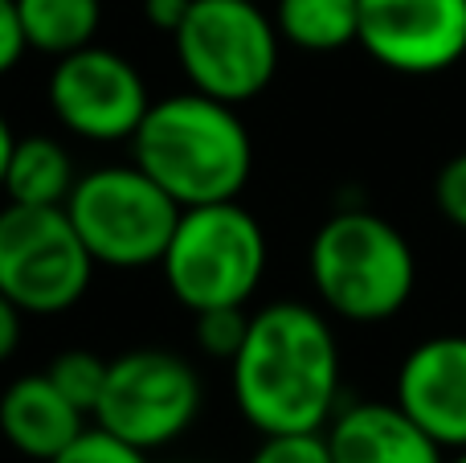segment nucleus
Segmentation results:
<instances>
[{"label":"nucleus","instance_id":"f257e3e1","mask_svg":"<svg viewBox=\"0 0 466 463\" xmlns=\"http://www.w3.org/2000/svg\"><path fill=\"white\" fill-rule=\"evenodd\" d=\"M229 382L258 435L323 431L339 410V341L311 304L274 300L249 312Z\"/></svg>","mask_w":466,"mask_h":463},{"label":"nucleus","instance_id":"f03ea898","mask_svg":"<svg viewBox=\"0 0 466 463\" xmlns=\"http://www.w3.org/2000/svg\"><path fill=\"white\" fill-rule=\"evenodd\" d=\"M131 160L188 210L238 201L254 172V144L233 103L185 90L147 107L131 136Z\"/></svg>","mask_w":466,"mask_h":463},{"label":"nucleus","instance_id":"7ed1b4c3","mask_svg":"<svg viewBox=\"0 0 466 463\" xmlns=\"http://www.w3.org/2000/svg\"><path fill=\"white\" fill-rule=\"evenodd\" d=\"M307 271L323 308L352 324L397 316L418 283L410 238L372 210L331 213L311 238Z\"/></svg>","mask_w":466,"mask_h":463},{"label":"nucleus","instance_id":"20e7f679","mask_svg":"<svg viewBox=\"0 0 466 463\" xmlns=\"http://www.w3.org/2000/svg\"><path fill=\"white\" fill-rule=\"evenodd\" d=\"M172 300L188 312L246 308L266 275V234L238 201L188 205L160 259Z\"/></svg>","mask_w":466,"mask_h":463},{"label":"nucleus","instance_id":"39448f33","mask_svg":"<svg viewBox=\"0 0 466 463\" xmlns=\"http://www.w3.org/2000/svg\"><path fill=\"white\" fill-rule=\"evenodd\" d=\"M66 213L90 259L111 271L156 267L180 221V205L136 160L78 177L66 197Z\"/></svg>","mask_w":466,"mask_h":463},{"label":"nucleus","instance_id":"423d86ee","mask_svg":"<svg viewBox=\"0 0 466 463\" xmlns=\"http://www.w3.org/2000/svg\"><path fill=\"white\" fill-rule=\"evenodd\" d=\"M172 46L188 87L238 107L270 87L282 37L258 0H193Z\"/></svg>","mask_w":466,"mask_h":463},{"label":"nucleus","instance_id":"0eeeda50","mask_svg":"<svg viewBox=\"0 0 466 463\" xmlns=\"http://www.w3.org/2000/svg\"><path fill=\"white\" fill-rule=\"evenodd\" d=\"M95 267L66 205L0 210V292L25 316L70 312L86 295Z\"/></svg>","mask_w":466,"mask_h":463},{"label":"nucleus","instance_id":"6e6552de","mask_svg":"<svg viewBox=\"0 0 466 463\" xmlns=\"http://www.w3.org/2000/svg\"><path fill=\"white\" fill-rule=\"evenodd\" d=\"M201 415V377L180 353L131 349L106 361V386L95 406V427L139 451L177 443Z\"/></svg>","mask_w":466,"mask_h":463},{"label":"nucleus","instance_id":"1a4fd4ad","mask_svg":"<svg viewBox=\"0 0 466 463\" xmlns=\"http://www.w3.org/2000/svg\"><path fill=\"white\" fill-rule=\"evenodd\" d=\"M46 98L57 123L90 144H119V139L131 144L152 107L139 66L106 46H82L57 57L46 82Z\"/></svg>","mask_w":466,"mask_h":463},{"label":"nucleus","instance_id":"9d476101","mask_svg":"<svg viewBox=\"0 0 466 463\" xmlns=\"http://www.w3.org/2000/svg\"><path fill=\"white\" fill-rule=\"evenodd\" d=\"M364 54L397 74H442L466 57V0H360Z\"/></svg>","mask_w":466,"mask_h":463},{"label":"nucleus","instance_id":"9b49d317","mask_svg":"<svg viewBox=\"0 0 466 463\" xmlns=\"http://www.w3.org/2000/svg\"><path fill=\"white\" fill-rule=\"evenodd\" d=\"M393 402L446 451L466 448V336L442 333L413 345L397 369Z\"/></svg>","mask_w":466,"mask_h":463},{"label":"nucleus","instance_id":"f8f14e48","mask_svg":"<svg viewBox=\"0 0 466 463\" xmlns=\"http://www.w3.org/2000/svg\"><path fill=\"white\" fill-rule=\"evenodd\" d=\"M331 463H446L434 443L397 402H352L323 427Z\"/></svg>","mask_w":466,"mask_h":463},{"label":"nucleus","instance_id":"ddd939ff","mask_svg":"<svg viewBox=\"0 0 466 463\" xmlns=\"http://www.w3.org/2000/svg\"><path fill=\"white\" fill-rule=\"evenodd\" d=\"M82 431H86V415L46 374H25L0 394V435L25 459L49 463Z\"/></svg>","mask_w":466,"mask_h":463},{"label":"nucleus","instance_id":"4468645a","mask_svg":"<svg viewBox=\"0 0 466 463\" xmlns=\"http://www.w3.org/2000/svg\"><path fill=\"white\" fill-rule=\"evenodd\" d=\"M74 160L54 136H16L0 193L8 205H66L74 189Z\"/></svg>","mask_w":466,"mask_h":463},{"label":"nucleus","instance_id":"2eb2a0df","mask_svg":"<svg viewBox=\"0 0 466 463\" xmlns=\"http://www.w3.org/2000/svg\"><path fill=\"white\" fill-rule=\"evenodd\" d=\"M279 37L307 54H336L360 37V0H274Z\"/></svg>","mask_w":466,"mask_h":463},{"label":"nucleus","instance_id":"dca6fc26","mask_svg":"<svg viewBox=\"0 0 466 463\" xmlns=\"http://www.w3.org/2000/svg\"><path fill=\"white\" fill-rule=\"evenodd\" d=\"M29 49L66 57L82 46H95L103 25V0H16Z\"/></svg>","mask_w":466,"mask_h":463},{"label":"nucleus","instance_id":"f3484780","mask_svg":"<svg viewBox=\"0 0 466 463\" xmlns=\"http://www.w3.org/2000/svg\"><path fill=\"white\" fill-rule=\"evenodd\" d=\"M46 377L82 410L86 418H95V406L103 398V386H106V361L98 353L86 349H66L49 361Z\"/></svg>","mask_w":466,"mask_h":463},{"label":"nucleus","instance_id":"a211bd4d","mask_svg":"<svg viewBox=\"0 0 466 463\" xmlns=\"http://www.w3.org/2000/svg\"><path fill=\"white\" fill-rule=\"evenodd\" d=\"M197 316V345L205 357L213 361H233L249 333V312L246 308H205Z\"/></svg>","mask_w":466,"mask_h":463},{"label":"nucleus","instance_id":"6ab92c4d","mask_svg":"<svg viewBox=\"0 0 466 463\" xmlns=\"http://www.w3.org/2000/svg\"><path fill=\"white\" fill-rule=\"evenodd\" d=\"M249 463H331V448L323 431H295V435H262Z\"/></svg>","mask_w":466,"mask_h":463},{"label":"nucleus","instance_id":"aec40b11","mask_svg":"<svg viewBox=\"0 0 466 463\" xmlns=\"http://www.w3.org/2000/svg\"><path fill=\"white\" fill-rule=\"evenodd\" d=\"M49 463H152V459H147V451L106 435L103 427H86L62 456H54Z\"/></svg>","mask_w":466,"mask_h":463},{"label":"nucleus","instance_id":"412c9836","mask_svg":"<svg viewBox=\"0 0 466 463\" xmlns=\"http://www.w3.org/2000/svg\"><path fill=\"white\" fill-rule=\"evenodd\" d=\"M434 205L442 210V218L451 226L466 230V152L451 156V160L438 169L434 180Z\"/></svg>","mask_w":466,"mask_h":463},{"label":"nucleus","instance_id":"4be33fe9","mask_svg":"<svg viewBox=\"0 0 466 463\" xmlns=\"http://www.w3.org/2000/svg\"><path fill=\"white\" fill-rule=\"evenodd\" d=\"M25 49H29V41H25L16 0H0V78H5V74L21 62Z\"/></svg>","mask_w":466,"mask_h":463},{"label":"nucleus","instance_id":"5701e85b","mask_svg":"<svg viewBox=\"0 0 466 463\" xmlns=\"http://www.w3.org/2000/svg\"><path fill=\"white\" fill-rule=\"evenodd\" d=\"M21 324H25V312L0 292V361H8L21 345Z\"/></svg>","mask_w":466,"mask_h":463},{"label":"nucleus","instance_id":"b1692460","mask_svg":"<svg viewBox=\"0 0 466 463\" xmlns=\"http://www.w3.org/2000/svg\"><path fill=\"white\" fill-rule=\"evenodd\" d=\"M193 0H144V16L164 33H177Z\"/></svg>","mask_w":466,"mask_h":463},{"label":"nucleus","instance_id":"393cba45","mask_svg":"<svg viewBox=\"0 0 466 463\" xmlns=\"http://www.w3.org/2000/svg\"><path fill=\"white\" fill-rule=\"evenodd\" d=\"M13 128H8V119L0 115V185H5V169H8V152H13Z\"/></svg>","mask_w":466,"mask_h":463},{"label":"nucleus","instance_id":"a878e982","mask_svg":"<svg viewBox=\"0 0 466 463\" xmlns=\"http://www.w3.org/2000/svg\"><path fill=\"white\" fill-rule=\"evenodd\" d=\"M446 463H466V448L454 451V459H446Z\"/></svg>","mask_w":466,"mask_h":463}]
</instances>
